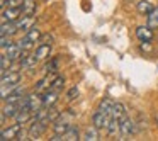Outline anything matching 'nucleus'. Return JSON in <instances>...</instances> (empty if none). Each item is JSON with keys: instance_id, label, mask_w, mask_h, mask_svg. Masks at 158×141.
Returning <instances> with one entry per match:
<instances>
[{"instance_id": "f257e3e1", "label": "nucleus", "mask_w": 158, "mask_h": 141, "mask_svg": "<svg viewBox=\"0 0 158 141\" xmlns=\"http://www.w3.org/2000/svg\"><path fill=\"white\" fill-rule=\"evenodd\" d=\"M48 121H41V119H34L32 121V124L29 126V139H39V138L43 136V134L46 133V129H48Z\"/></svg>"}, {"instance_id": "f03ea898", "label": "nucleus", "mask_w": 158, "mask_h": 141, "mask_svg": "<svg viewBox=\"0 0 158 141\" xmlns=\"http://www.w3.org/2000/svg\"><path fill=\"white\" fill-rule=\"evenodd\" d=\"M109 122H110V114H106V112H102V110H99V109L92 114V124L97 127V129H107Z\"/></svg>"}, {"instance_id": "7ed1b4c3", "label": "nucleus", "mask_w": 158, "mask_h": 141, "mask_svg": "<svg viewBox=\"0 0 158 141\" xmlns=\"http://www.w3.org/2000/svg\"><path fill=\"white\" fill-rule=\"evenodd\" d=\"M19 82H21V72L9 70L2 73V87H17Z\"/></svg>"}, {"instance_id": "20e7f679", "label": "nucleus", "mask_w": 158, "mask_h": 141, "mask_svg": "<svg viewBox=\"0 0 158 141\" xmlns=\"http://www.w3.org/2000/svg\"><path fill=\"white\" fill-rule=\"evenodd\" d=\"M19 17H22V7L2 9V22H15Z\"/></svg>"}, {"instance_id": "39448f33", "label": "nucleus", "mask_w": 158, "mask_h": 141, "mask_svg": "<svg viewBox=\"0 0 158 141\" xmlns=\"http://www.w3.org/2000/svg\"><path fill=\"white\" fill-rule=\"evenodd\" d=\"M134 133H136V124H134V121L127 116L126 119L121 121V139H127V138L133 136Z\"/></svg>"}, {"instance_id": "423d86ee", "label": "nucleus", "mask_w": 158, "mask_h": 141, "mask_svg": "<svg viewBox=\"0 0 158 141\" xmlns=\"http://www.w3.org/2000/svg\"><path fill=\"white\" fill-rule=\"evenodd\" d=\"M72 127V122H70L66 117H63V114L58 117V119L53 122V133H56V134H65L66 131Z\"/></svg>"}, {"instance_id": "0eeeda50", "label": "nucleus", "mask_w": 158, "mask_h": 141, "mask_svg": "<svg viewBox=\"0 0 158 141\" xmlns=\"http://www.w3.org/2000/svg\"><path fill=\"white\" fill-rule=\"evenodd\" d=\"M19 61H21V68H22V70H32V68H36L39 58L36 56V53H32V55L26 53V55L22 56L21 60H19Z\"/></svg>"}, {"instance_id": "6e6552de", "label": "nucleus", "mask_w": 158, "mask_h": 141, "mask_svg": "<svg viewBox=\"0 0 158 141\" xmlns=\"http://www.w3.org/2000/svg\"><path fill=\"white\" fill-rule=\"evenodd\" d=\"M21 129H22V124H21V122H17V124H14V126H10L9 129H2V138H0V139H2V141L17 139V136H19V133H21Z\"/></svg>"}, {"instance_id": "1a4fd4ad", "label": "nucleus", "mask_w": 158, "mask_h": 141, "mask_svg": "<svg viewBox=\"0 0 158 141\" xmlns=\"http://www.w3.org/2000/svg\"><path fill=\"white\" fill-rule=\"evenodd\" d=\"M136 36L138 39H139L141 43H150L151 39H153V29L150 27V26H139V27H136Z\"/></svg>"}, {"instance_id": "9d476101", "label": "nucleus", "mask_w": 158, "mask_h": 141, "mask_svg": "<svg viewBox=\"0 0 158 141\" xmlns=\"http://www.w3.org/2000/svg\"><path fill=\"white\" fill-rule=\"evenodd\" d=\"M24 95H26V89L17 85V87H14V89L9 92V95L4 99V102H19Z\"/></svg>"}, {"instance_id": "9b49d317", "label": "nucleus", "mask_w": 158, "mask_h": 141, "mask_svg": "<svg viewBox=\"0 0 158 141\" xmlns=\"http://www.w3.org/2000/svg\"><path fill=\"white\" fill-rule=\"evenodd\" d=\"M15 26H17L19 31L27 32L29 29L34 26V19H32V15H22V17H19L17 21H15Z\"/></svg>"}, {"instance_id": "f8f14e48", "label": "nucleus", "mask_w": 158, "mask_h": 141, "mask_svg": "<svg viewBox=\"0 0 158 141\" xmlns=\"http://www.w3.org/2000/svg\"><path fill=\"white\" fill-rule=\"evenodd\" d=\"M110 117L119 119V121L126 119V117H127L126 106H124V104H121V102H116V104H114V107H112V110H110Z\"/></svg>"}, {"instance_id": "ddd939ff", "label": "nucleus", "mask_w": 158, "mask_h": 141, "mask_svg": "<svg viewBox=\"0 0 158 141\" xmlns=\"http://www.w3.org/2000/svg\"><path fill=\"white\" fill-rule=\"evenodd\" d=\"M106 131L110 138H119L121 139V121L110 117V122H109V126H107Z\"/></svg>"}, {"instance_id": "4468645a", "label": "nucleus", "mask_w": 158, "mask_h": 141, "mask_svg": "<svg viewBox=\"0 0 158 141\" xmlns=\"http://www.w3.org/2000/svg\"><path fill=\"white\" fill-rule=\"evenodd\" d=\"M32 114H34V112H32V110L29 109L27 106H26V107H21V110H19V112L15 114V117H14V119H15V122L26 124V122H27V121H31Z\"/></svg>"}, {"instance_id": "2eb2a0df", "label": "nucleus", "mask_w": 158, "mask_h": 141, "mask_svg": "<svg viewBox=\"0 0 158 141\" xmlns=\"http://www.w3.org/2000/svg\"><path fill=\"white\" fill-rule=\"evenodd\" d=\"M21 110V104L19 102H5V106L2 107V114H5L7 117H15V114Z\"/></svg>"}, {"instance_id": "dca6fc26", "label": "nucleus", "mask_w": 158, "mask_h": 141, "mask_svg": "<svg viewBox=\"0 0 158 141\" xmlns=\"http://www.w3.org/2000/svg\"><path fill=\"white\" fill-rule=\"evenodd\" d=\"M56 102H58V92H56V90L49 89L43 93V104H44V107H51V106H55Z\"/></svg>"}, {"instance_id": "f3484780", "label": "nucleus", "mask_w": 158, "mask_h": 141, "mask_svg": "<svg viewBox=\"0 0 158 141\" xmlns=\"http://www.w3.org/2000/svg\"><path fill=\"white\" fill-rule=\"evenodd\" d=\"M41 36H43L41 29H39L38 26H32V27L29 29V31L26 32V34H24V38H26V39H29L31 43H39V39H41Z\"/></svg>"}, {"instance_id": "a211bd4d", "label": "nucleus", "mask_w": 158, "mask_h": 141, "mask_svg": "<svg viewBox=\"0 0 158 141\" xmlns=\"http://www.w3.org/2000/svg\"><path fill=\"white\" fill-rule=\"evenodd\" d=\"M136 9H138V12H139L141 15H148V14H151V10H153V4H151L150 0H139L136 4Z\"/></svg>"}, {"instance_id": "6ab92c4d", "label": "nucleus", "mask_w": 158, "mask_h": 141, "mask_svg": "<svg viewBox=\"0 0 158 141\" xmlns=\"http://www.w3.org/2000/svg\"><path fill=\"white\" fill-rule=\"evenodd\" d=\"M17 26H15V22H2V29H0V34L2 36H14L15 32H17Z\"/></svg>"}, {"instance_id": "aec40b11", "label": "nucleus", "mask_w": 158, "mask_h": 141, "mask_svg": "<svg viewBox=\"0 0 158 141\" xmlns=\"http://www.w3.org/2000/svg\"><path fill=\"white\" fill-rule=\"evenodd\" d=\"M36 9H38L36 0H24V4H22V15H34Z\"/></svg>"}, {"instance_id": "412c9836", "label": "nucleus", "mask_w": 158, "mask_h": 141, "mask_svg": "<svg viewBox=\"0 0 158 141\" xmlns=\"http://www.w3.org/2000/svg\"><path fill=\"white\" fill-rule=\"evenodd\" d=\"M51 46L53 44H39L34 51L36 56H38L39 60H48L49 55H51Z\"/></svg>"}, {"instance_id": "4be33fe9", "label": "nucleus", "mask_w": 158, "mask_h": 141, "mask_svg": "<svg viewBox=\"0 0 158 141\" xmlns=\"http://www.w3.org/2000/svg\"><path fill=\"white\" fill-rule=\"evenodd\" d=\"M80 139H83V141H97L99 139V129H97L95 126L89 127V129L83 131V134L80 136Z\"/></svg>"}, {"instance_id": "5701e85b", "label": "nucleus", "mask_w": 158, "mask_h": 141, "mask_svg": "<svg viewBox=\"0 0 158 141\" xmlns=\"http://www.w3.org/2000/svg\"><path fill=\"white\" fill-rule=\"evenodd\" d=\"M114 104H116V102H114L110 97H104V99L100 100V104H99V107H97V109L102 110V112H106V114H110V110H112Z\"/></svg>"}, {"instance_id": "b1692460", "label": "nucleus", "mask_w": 158, "mask_h": 141, "mask_svg": "<svg viewBox=\"0 0 158 141\" xmlns=\"http://www.w3.org/2000/svg\"><path fill=\"white\" fill-rule=\"evenodd\" d=\"M77 139H80V131L77 126H72L63 134V141H77Z\"/></svg>"}, {"instance_id": "393cba45", "label": "nucleus", "mask_w": 158, "mask_h": 141, "mask_svg": "<svg viewBox=\"0 0 158 141\" xmlns=\"http://www.w3.org/2000/svg\"><path fill=\"white\" fill-rule=\"evenodd\" d=\"M148 26H150L151 29H158V7H155L153 10H151V14H148Z\"/></svg>"}, {"instance_id": "a878e982", "label": "nucleus", "mask_w": 158, "mask_h": 141, "mask_svg": "<svg viewBox=\"0 0 158 141\" xmlns=\"http://www.w3.org/2000/svg\"><path fill=\"white\" fill-rule=\"evenodd\" d=\"M0 68H2V73H5V72H9V70L12 68V60L9 58L7 55H2V58H0Z\"/></svg>"}, {"instance_id": "bb28decb", "label": "nucleus", "mask_w": 158, "mask_h": 141, "mask_svg": "<svg viewBox=\"0 0 158 141\" xmlns=\"http://www.w3.org/2000/svg\"><path fill=\"white\" fill-rule=\"evenodd\" d=\"M63 85H65V78H63L61 75H58V77H56V78L51 82V87H49V89H51V90H56V92H60V90L63 89Z\"/></svg>"}, {"instance_id": "cd10ccee", "label": "nucleus", "mask_w": 158, "mask_h": 141, "mask_svg": "<svg viewBox=\"0 0 158 141\" xmlns=\"http://www.w3.org/2000/svg\"><path fill=\"white\" fill-rule=\"evenodd\" d=\"M58 58H51L49 60L48 63H46L44 65V72L46 73H53V72H56V70H58Z\"/></svg>"}, {"instance_id": "c85d7f7f", "label": "nucleus", "mask_w": 158, "mask_h": 141, "mask_svg": "<svg viewBox=\"0 0 158 141\" xmlns=\"http://www.w3.org/2000/svg\"><path fill=\"white\" fill-rule=\"evenodd\" d=\"M24 0H2V9L5 7H22Z\"/></svg>"}, {"instance_id": "c756f323", "label": "nucleus", "mask_w": 158, "mask_h": 141, "mask_svg": "<svg viewBox=\"0 0 158 141\" xmlns=\"http://www.w3.org/2000/svg\"><path fill=\"white\" fill-rule=\"evenodd\" d=\"M78 89H77V87H72V89L68 90V92H66V99L68 100H75L77 97H78Z\"/></svg>"}, {"instance_id": "7c9ffc66", "label": "nucleus", "mask_w": 158, "mask_h": 141, "mask_svg": "<svg viewBox=\"0 0 158 141\" xmlns=\"http://www.w3.org/2000/svg\"><path fill=\"white\" fill-rule=\"evenodd\" d=\"M10 44H12V39H10V36H2V39H0V46H2V49L9 48Z\"/></svg>"}, {"instance_id": "2f4dec72", "label": "nucleus", "mask_w": 158, "mask_h": 141, "mask_svg": "<svg viewBox=\"0 0 158 141\" xmlns=\"http://www.w3.org/2000/svg\"><path fill=\"white\" fill-rule=\"evenodd\" d=\"M39 44H53V36L51 34H43L39 39Z\"/></svg>"}, {"instance_id": "473e14b6", "label": "nucleus", "mask_w": 158, "mask_h": 141, "mask_svg": "<svg viewBox=\"0 0 158 141\" xmlns=\"http://www.w3.org/2000/svg\"><path fill=\"white\" fill-rule=\"evenodd\" d=\"M155 122H156V126H158V112L155 114Z\"/></svg>"}]
</instances>
